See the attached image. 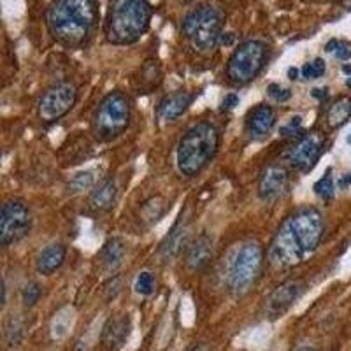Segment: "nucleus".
<instances>
[{
    "instance_id": "nucleus-11",
    "label": "nucleus",
    "mask_w": 351,
    "mask_h": 351,
    "mask_svg": "<svg viewBox=\"0 0 351 351\" xmlns=\"http://www.w3.org/2000/svg\"><path fill=\"white\" fill-rule=\"evenodd\" d=\"M325 149V136L322 132H309L300 137L287 153V162L295 171H309L315 167Z\"/></svg>"
},
{
    "instance_id": "nucleus-21",
    "label": "nucleus",
    "mask_w": 351,
    "mask_h": 351,
    "mask_svg": "<svg viewBox=\"0 0 351 351\" xmlns=\"http://www.w3.org/2000/svg\"><path fill=\"white\" fill-rule=\"evenodd\" d=\"M125 256H127V246L120 237L109 239L100 252V260L106 271H116L123 263Z\"/></svg>"
},
{
    "instance_id": "nucleus-14",
    "label": "nucleus",
    "mask_w": 351,
    "mask_h": 351,
    "mask_svg": "<svg viewBox=\"0 0 351 351\" xmlns=\"http://www.w3.org/2000/svg\"><path fill=\"white\" fill-rule=\"evenodd\" d=\"M188 237H190V218L188 213H181L178 221L172 225L171 232L165 236L164 243L160 244V258L162 262H172L176 256L183 252V247L188 246Z\"/></svg>"
},
{
    "instance_id": "nucleus-44",
    "label": "nucleus",
    "mask_w": 351,
    "mask_h": 351,
    "mask_svg": "<svg viewBox=\"0 0 351 351\" xmlns=\"http://www.w3.org/2000/svg\"><path fill=\"white\" fill-rule=\"evenodd\" d=\"M348 143H350V144H351V136H350V137H348Z\"/></svg>"
},
{
    "instance_id": "nucleus-28",
    "label": "nucleus",
    "mask_w": 351,
    "mask_h": 351,
    "mask_svg": "<svg viewBox=\"0 0 351 351\" xmlns=\"http://www.w3.org/2000/svg\"><path fill=\"white\" fill-rule=\"evenodd\" d=\"M325 71H327V65H325L324 58H315V60L307 62V64L300 69L302 77H306L307 81L319 80V77L325 74Z\"/></svg>"
},
{
    "instance_id": "nucleus-37",
    "label": "nucleus",
    "mask_w": 351,
    "mask_h": 351,
    "mask_svg": "<svg viewBox=\"0 0 351 351\" xmlns=\"http://www.w3.org/2000/svg\"><path fill=\"white\" fill-rule=\"evenodd\" d=\"M297 76H299V71H297L295 67H291L290 71H288V77H290V80L295 81V80H297Z\"/></svg>"
},
{
    "instance_id": "nucleus-16",
    "label": "nucleus",
    "mask_w": 351,
    "mask_h": 351,
    "mask_svg": "<svg viewBox=\"0 0 351 351\" xmlns=\"http://www.w3.org/2000/svg\"><path fill=\"white\" fill-rule=\"evenodd\" d=\"M193 95L186 90H178V92H172L169 95H165L164 99L160 100L158 109H156V114L162 121L165 123H171L176 121L180 116H183L186 112V109L192 106Z\"/></svg>"
},
{
    "instance_id": "nucleus-30",
    "label": "nucleus",
    "mask_w": 351,
    "mask_h": 351,
    "mask_svg": "<svg viewBox=\"0 0 351 351\" xmlns=\"http://www.w3.org/2000/svg\"><path fill=\"white\" fill-rule=\"evenodd\" d=\"M267 95L271 97L274 102H278V104H283V102H288V100L291 99V92L288 90V88H283L280 86V84H269L267 86Z\"/></svg>"
},
{
    "instance_id": "nucleus-23",
    "label": "nucleus",
    "mask_w": 351,
    "mask_h": 351,
    "mask_svg": "<svg viewBox=\"0 0 351 351\" xmlns=\"http://www.w3.org/2000/svg\"><path fill=\"white\" fill-rule=\"evenodd\" d=\"M141 213H143L144 221H148V223H155V221H158V219L162 218L165 213L164 199H162V197H153V199L146 200V202L143 204V209H141Z\"/></svg>"
},
{
    "instance_id": "nucleus-5",
    "label": "nucleus",
    "mask_w": 351,
    "mask_h": 351,
    "mask_svg": "<svg viewBox=\"0 0 351 351\" xmlns=\"http://www.w3.org/2000/svg\"><path fill=\"white\" fill-rule=\"evenodd\" d=\"M221 23H223L221 11L211 4H202L184 14L181 28L192 43V48L197 53L208 55L215 51L219 44Z\"/></svg>"
},
{
    "instance_id": "nucleus-2",
    "label": "nucleus",
    "mask_w": 351,
    "mask_h": 351,
    "mask_svg": "<svg viewBox=\"0 0 351 351\" xmlns=\"http://www.w3.org/2000/svg\"><path fill=\"white\" fill-rule=\"evenodd\" d=\"M99 21L97 0H53L46 11V25L53 37L64 46H83Z\"/></svg>"
},
{
    "instance_id": "nucleus-8",
    "label": "nucleus",
    "mask_w": 351,
    "mask_h": 351,
    "mask_svg": "<svg viewBox=\"0 0 351 351\" xmlns=\"http://www.w3.org/2000/svg\"><path fill=\"white\" fill-rule=\"evenodd\" d=\"M269 58V46L263 40H246L232 53L227 77L234 84H246L258 76Z\"/></svg>"
},
{
    "instance_id": "nucleus-39",
    "label": "nucleus",
    "mask_w": 351,
    "mask_h": 351,
    "mask_svg": "<svg viewBox=\"0 0 351 351\" xmlns=\"http://www.w3.org/2000/svg\"><path fill=\"white\" fill-rule=\"evenodd\" d=\"M192 351H208V348H206V346H202V344H199V346H195V348H193Z\"/></svg>"
},
{
    "instance_id": "nucleus-12",
    "label": "nucleus",
    "mask_w": 351,
    "mask_h": 351,
    "mask_svg": "<svg viewBox=\"0 0 351 351\" xmlns=\"http://www.w3.org/2000/svg\"><path fill=\"white\" fill-rule=\"evenodd\" d=\"M304 291V283L300 280H288L272 291L265 300V316L278 319L300 299Z\"/></svg>"
},
{
    "instance_id": "nucleus-36",
    "label": "nucleus",
    "mask_w": 351,
    "mask_h": 351,
    "mask_svg": "<svg viewBox=\"0 0 351 351\" xmlns=\"http://www.w3.org/2000/svg\"><path fill=\"white\" fill-rule=\"evenodd\" d=\"M328 95V88H315L313 90V97H316V99H327Z\"/></svg>"
},
{
    "instance_id": "nucleus-31",
    "label": "nucleus",
    "mask_w": 351,
    "mask_h": 351,
    "mask_svg": "<svg viewBox=\"0 0 351 351\" xmlns=\"http://www.w3.org/2000/svg\"><path fill=\"white\" fill-rule=\"evenodd\" d=\"M302 128V116H293L290 120V123L285 125L280 130L281 136H297Z\"/></svg>"
},
{
    "instance_id": "nucleus-24",
    "label": "nucleus",
    "mask_w": 351,
    "mask_h": 351,
    "mask_svg": "<svg viewBox=\"0 0 351 351\" xmlns=\"http://www.w3.org/2000/svg\"><path fill=\"white\" fill-rule=\"evenodd\" d=\"M316 195L322 200H332L335 195V180L332 176V169H327V172L324 174V178H319L318 181L313 186Z\"/></svg>"
},
{
    "instance_id": "nucleus-34",
    "label": "nucleus",
    "mask_w": 351,
    "mask_h": 351,
    "mask_svg": "<svg viewBox=\"0 0 351 351\" xmlns=\"http://www.w3.org/2000/svg\"><path fill=\"white\" fill-rule=\"evenodd\" d=\"M351 186V174H344L341 176V180L337 181V188H341V190H346V188Z\"/></svg>"
},
{
    "instance_id": "nucleus-35",
    "label": "nucleus",
    "mask_w": 351,
    "mask_h": 351,
    "mask_svg": "<svg viewBox=\"0 0 351 351\" xmlns=\"http://www.w3.org/2000/svg\"><path fill=\"white\" fill-rule=\"evenodd\" d=\"M234 40H236V36L232 32H227V34H221V39H219V43L225 44V46H232L234 44Z\"/></svg>"
},
{
    "instance_id": "nucleus-20",
    "label": "nucleus",
    "mask_w": 351,
    "mask_h": 351,
    "mask_svg": "<svg viewBox=\"0 0 351 351\" xmlns=\"http://www.w3.org/2000/svg\"><path fill=\"white\" fill-rule=\"evenodd\" d=\"M116 197H118V186L114 180H104L95 188L90 195V208L97 213H104L114 206Z\"/></svg>"
},
{
    "instance_id": "nucleus-6",
    "label": "nucleus",
    "mask_w": 351,
    "mask_h": 351,
    "mask_svg": "<svg viewBox=\"0 0 351 351\" xmlns=\"http://www.w3.org/2000/svg\"><path fill=\"white\" fill-rule=\"evenodd\" d=\"M132 120L130 99L121 92H111L100 100L93 116V134L100 141H112L120 137Z\"/></svg>"
},
{
    "instance_id": "nucleus-32",
    "label": "nucleus",
    "mask_w": 351,
    "mask_h": 351,
    "mask_svg": "<svg viewBox=\"0 0 351 351\" xmlns=\"http://www.w3.org/2000/svg\"><path fill=\"white\" fill-rule=\"evenodd\" d=\"M236 106H239V97H237L236 93H228L223 99V102H221V109H223V111H232Z\"/></svg>"
},
{
    "instance_id": "nucleus-29",
    "label": "nucleus",
    "mask_w": 351,
    "mask_h": 351,
    "mask_svg": "<svg viewBox=\"0 0 351 351\" xmlns=\"http://www.w3.org/2000/svg\"><path fill=\"white\" fill-rule=\"evenodd\" d=\"M325 51L334 53L337 60H350L351 58V46L348 43H344V40H328L327 46H325Z\"/></svg>"
},
{
    "instance_id": "nucleus-43",
    "label": "nucleus",
    "mask_w": 351,
    "mask_h": 351,
    "mask_svg": "<svg viewBox=\"0 0 351 351\" xmlns=\"http://www.w3.org/2000/svg\"><path fill=\"white\" fill-rule=\"evenodd\" d=\"M180 2H183V4H188V2H192V0H180Z\"/></svg>"
},
{
    "instance_id": "nucleus-19",
    "label": "nucleus",
    "mask_w": 351,
    "mask_h": 351,
    "mask_svg": "<svg viewBox=\"0 0 351 351\" xmlns=\"http://www.w3.org/2000/svg\"><path fill=\"white\" fill-rule=\"evenodd\" d=\"M65 255H67V250H65L64 244L60 243H53L48 244V246L40 250L39 255L36 258V269L39 274L49 276L55 271L62 267L64 263Z\"/></svg>"
},
{
    "instance_id": "nucleus-9",
    "label": "nucleus",
    "mask_w": 351,
    "mask_h": 351,
    "mask_svg": "<svg viewBox=\"0 0 351 351\" xmlns=\"http://www.w3.org/2000/svg\"><path fill=\"white\" fill-rule=\"evenodd\" d=\"M32 230V213L20 199L5 200L0 211V243L2 246L20 243Z\"/></svg>"
},
{
    "instance_id": "nucleus-1",
    "label": "nucleus",
    "mask_w": 351,
    "mask_h": 351,
    "mask_svg": "<svg viewBox=\"0 0 351 351\" xmlns=\"http://www.w3.org/2000/svg\"><path fill=\"white\" fill-rule=\"evenodd\" d=\"M324 216L315 208H300L285 219L269 244L272 267L288 269L306 262L324 239Z\"/></svg>"
},
{
    "instance_id": "nucleus-3",
    "label": "nucleus",
    "mask_w": 351,
    "mask_h": 351,
    "mask_svg": "<svg viewBox=\"0 0 351 351\" xmlns=\"http://www.w3.org/2000/svg\"><path fill=\"white\" fill-rule=\"evenodd\" d=\"M219 146V132L211 121H199L183 134L178 144L176 162L183 176L193 178L215 158Z\"/></svg>"
},
{
    "instance_id": "nucleus-38",
    "label": "nucleus",
    "mask_w": 351,
    "mask_h": 351,
    "mask_svg": "<svg viewBox=\"0 0 351 351\" xmlns=\"http://www.w3.org/2000/svg\"><path fill=\"white\" fill-rule=\"evenodd\" d=\"M293 351H316L315 348H311V346H300V348H297V350H293Z\"/></svg>"
},
{
    "instance_id": "nucleus-27",
    "label": "nucleus",
    "mask_w": 351,
    "mask_h": 351,
    "mask_svg": "<svg viewBox=\"0 0 351 351\" xmlns=\"http://www.w3.org/2000/svg\"><path fill=\"white\" fill-rule=\"evenodd\" d=\"M155 288H156L155 276L148 271L141 272V274L137 276L136 283H134V290H136V293H139V295L143 297L152 295L153 291H155Z\"/></svg>"
},
{
    "instance_id": "nucleus-33",
    "label": "nucleus",
    "mask_w": 351,
    "mask_h": 351,
    "mask_svg": "<svg viewBox=\"0 0 351 351\" xmlns=\"http://www.w3.org/2000/svg\"><path fill=\"white\" fill-rule=\"evenodd\" d=\"M118 291H120V278H112V280L109 281V285H108V297H109V299H111V297H114Z\"/></svg>"
},
{
    "instance_id": "nucleus-25",
    "label": "nucleus",
    "mask_w": 351,
    "mask_h": 351,
    "mask_svg": "<svg viewBox=\"0 0 351 351\" xmlns=\"http://www.w3.org/2000/svg\"><path fill=\"white\" fill-rule=\"evenodd\" d=\"M95 183V172L93 171H84L76 174L69 181V192L71 193H81L84 190H90Z\"/></svg>"
},
{
    "instance_id": "nucleus-4",
    "label": "nucleus",
    "mask_w": 351,
    "mask_h": 351,
    "mask_svg": "<svg viewBox=\"0 0 351 351\" xmlns=\"http://www.w3.org/2000/svg\"><path fill=\"white\" fill-rule=\"evenodd\" d=\"M152 21L148 0H111L106 20V37L112 44H132L146 34Z\"/></svg>"
},
{
    "instance_id": "nucleus-18",
    "label": "nucleus",
    "mask_w": 351,
    "mask_h": 351,
    "mask_svg": "<svg viewBox=\"0 0 351 351\" xmlns=\"http://www.w3.org/2000/svg\"><path fill=\"white\" fill-rule=\"evenodd\" d=\"M276 125L274 108L267 104H258L247 112L246 130L252 137H265L272 132Z\"/></svg>"
},
{
    "instance_id": "nucleus-10",
    "label": "nucleus",
    "mask_w": 351,
    "mask_h": 351,
    "mask_svg": "<svg viewBox=\"0 0 351 351\" xmlns=\"http://www.w3.org/2000/svg\"><path fill=\"white\" fill-rule=\"evenodd\" d=\"M77 100V90L71 83H60L48 88L37 104V114L44 123H55L64 118Z\"/></svg>"
},
{
    "instance_id": "nucleus-17",
    "label": "nucleus",
    "mask_w": 351,
    "mask_h": 351,
    "mask_svg": "<svg viewBox=\"0 0 351 351\" xmlns=\"http://www.w3.org/2000/svg\"><path fill=\"white\" fill-rule=\"evenodd\" d=\"M213 247H215V241L209 234H200V236L193 237L186 246V265L190 271H200L209 263L213 256Z\"/></svg>"
},
{
    "instance_id": "nucleus-42",
    "label": "nucleus",
    "mask_w": 351,
    "mask_h": 351,
    "mask_svg": "<svg viewBox=\"0 0 351 351\" xmlns=\"http://www.w3.org/2000/svg\"><path fill=\"white\" fill-rule=\"evenodd\" d=\"M346 86H348V88H351V77H350V80L346 81Z\"/></svg>"
},
{
    "instance_id": "nucleus-13",
    "label": "nucleus",
    "mask_w": 351,
    "mask_h": 351,
    "mask_svg": "<svg viewBox=\"0 0 351 351\" xmlns=\"http://www.w3.org/2000/svg\"><path fill=\"white\" fill-rule=\"evenodd\" d=\"M288 181H290V176H288L287 167L281 164H271L260 174L258 197L265 202L280 199L287 192Z\"/></svg>"
},
{
    "instance_id": "nucleus-7",
    "label": "nucleus",
    "mask_w": 351,
    "mask_h": 351,
    "mask_svg": "<svg viewBox=\"0 0 351 351\" xmlns=\"http://www.w3.org/2000/svg\"><path fill=\"white\" fill-rule=\"evenodd\" d=\"M263 265V250L256 241H247L234 255L228 267V288L234 295L246 293L260 278Z\"/></svg>"
},
{
    "instance_id": "nucleus-22",
    "label": "nucleus",
    "mask_w": 351,
    "mask_h": 351,
    "mask_svg": "<svg viewBox=\"0 0 351 351\" xmlns=\"http://www.w3.org/2000/svg\"><path fill=\"white\" fill-rule=\"evenodd\" d=\"M351 118V97H341L328 108L327 125L330 128H339Z\"/></svg>"
},
{
    "instance_id": "nucleus-40",
    "label": "nucleus",
    "mask_w": 351,
    "mask_h": 351,
    "mask_svg": "<svg viewBox=\"0 0 351 351\" xmlns=\"http://www.w3.org/2000/svg\"><path fill=\"white\" fill-rule=\"evenodd\" d=\"M343 71L346 72V74H350V76H351V65H344V67H343Z\"/></svg>"
},
{
    "instance_id": "nucleus-41",
    "label": "nucleus",
    "mask_w": 351,
    "mask_h": 351,
    "mask_svg": "<svg viewBox=\"0 0 351 351\" xmlns=\"http://www.w3.org/2000/svg\"><path fill=\"white\" fill-rule=\"evenodd\" d=\"M74 351H86V348H84V344H77Z\"/></svg>"
},
{
    "instance_id": "nucleus-15",
    "label": "nucleus",
    "mask_w": 351,
    "mask_h": 351,
    "mask_svg": "<svg viewBox=\"0 0 351 351\" xmlns=\"http://www.w3.org/2000/svg\"><path fill=\"white\" fill-rule=\"evenodd\" d=\"M130 316L128 315H118L111 316L106 322L102 334H100V343L108 351H118L120 348L125 346L130 335Z\"/></svg>"
},
{
    "instance_id": "nucleus-26",
    "label": "nucleus",
    "mask_w": 351,
    "mask_h": 351,
    "mask_svg": "<svg viewBox=\"0 0 351 351\" xmlns=\"http://www.w3.org/2000/svg\"><path fill=\"white\" fill-rule=\"evenodd\" d=\"M43 295V288L37 281H28L21 288V302L25 307H34Z\"/></svg>"
}]
</instances>
